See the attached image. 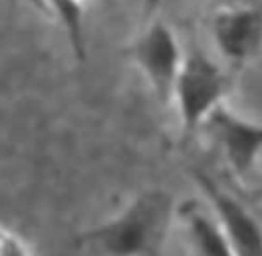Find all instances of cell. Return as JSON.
I'll return each mask as SVG.
<instances>
[{
    "label": "cell",
    "instance_id": "1",
    "mask_svg": "<svg viewBox=\"0 0 262 256\" xmlns=\"http://www.w3.org/2000/svg\"><path fill=\"white\" fill-rule=\"evenodd\" d=\"M178 207L164 188H145L113 217L82 231L76 244L92 256H164Z\"/></svg>",
    "mask_w": 262,
    "mask_h": 256
},
{
    "label": "cell",
    "instance_id": "2",
    "mask_svg": "<svg viewBox=\"0 0 262 256\" xmlns=\"http://www.w3.org/2000/svg\"><path fill=\"white\" fill-rule=\"evenodd\" d=\"M229 86L231 78L203 51L192 49L182 55V63L172 90L182 139L192 137L201 129L209 113L225 100Z\"/></svg>",
    "mask_w": 262,
    "mask_h": 256
},
{
    "label": "cell",
    "instance_id": "3",
    "mask_svg": "<svg viewBox=\"0 0 262 256\" xmlns=\"http://www.w3.org/2000/svg\"><path fill=\"white\" fill-rule=\"evenodd\" d=\"M129 57L143 74L156 100L168 104L182 63V51L174 31L162 20H151L131 43Z\"/></svg>",
    "mask_w": 262,
    "mask_h": 256
},
{
    "label": "cell",
    "instance_id": "4",
    "mask_svg": "<svg viewBox=\"0 0 262 256\" xmlns=\"http://www.w3.org/2000/svg\"><path fill=\"white\" fill-rule=\"evenodd\" d=\"M201 129L217 143L235 176L248 178L254 172L262 154V123L246 119L221 102L209 113Z\"/></svg>",
    "mask_w": 262,
    "mask_h": 256
},
{
    "label": "cell",
    "instance_id": "5",
    "mask_svg": "<svg viewBox=\"0 0 262 256\" xmlns=\"http://www.w3.org/2000/svg\"><path fill=\"white\" fill-rule=\"evenodd\" d=\"M211 33L221 55L242 68L262 51V4L221 6L211 18Z\"/></svg>",
    "mask_w": 262,
    "mask_h": 256
},
{
    "label": "cell",
    "instance_id": "6",
    "mask_svg": "<svg viewBox=\"0 0 262 256\" xmlns=\"http://www.w3.org/2000/svg\"><path fill=\"white\" fill-rule=\"evenodd\" d=\"M199 186L205 190L211 211L221 223L233 256H262V225L260 221L227 190H223L209 174L194 170Z\"/></svg>",
    "mask_w": 262,
    "mask_h": 256
},
{
    "label": "cell",
    "instance_id": "7",
    "mask_svg": "<svg viewBox=\"0 0 262 256\" xmlns=\"http://www.w3.org/2000/svg\"><path fill=\"white\" fill-rule=\"evenodd\" d=\"M176 217L186 227L194 256H233L227 236L213 211L207 213L196 201H190L178 207Z\"/></svg>",
    "mask_w": 262,
    "mask_h": 256
},
{
    "label": "cell",
    "instance_id": "8",
    "mask_svg": "<svg viewBox=\"0 0 262 256\" xmlns=\"http://www.w3.org/2000/svg\"><path fill=\"white\" fill-rule=\"evenodd\" d=\"M41 8L51 12L63 27L74 57L82 63L86 59L84 33V0H39Z\"/></svg>",
    "mask_w": 262,
    "mask_h": 256
},
{
    "label": "cell",
    "instance_id": "9",
    "mask_svg": "<svg viewBox=\"0 0 262 256\" xmlns=\"http://www.w3.org/2000/svg\"><path fill=\"white\" fill-rule=\"evenodd\" d=\"M0 256H31V252L16 231L0 225Z\"/></svg>",
    "mask_w": 262,
    "mask_h": 256
},
{
    "label": "cell",
    "instance_id": "10",
    "mask_svg": "<svg viewBox=\"0 0 262 256\" xmlns=\"http://www.w3.org/2000/svg\"><path fill=\"white\" fill-rule=\"evenodd\" d=\"M160 2H162V0H143V12H145V16H147V18H151V16L156 14V10H158Z\"/></svg>",
    "mask_w": 262,
    "mask_h": 256
}]
</instances>
